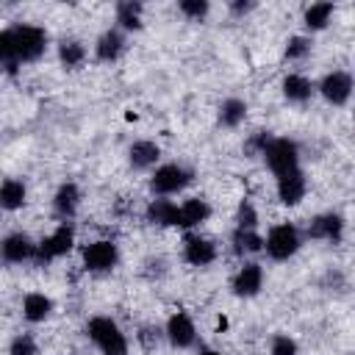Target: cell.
Returning <instances> with one entry per match:
<instances>
[{
  "mask_svg": "<svg viewBox=\"0 0 355 355\" xmlns=\"http://www.w3.org/2000/svg\"><path fill=\"white\" fill-rule=\"evenodd\" d=\"M86 336L100 349V355H128L130 352L122 327L111 316H92L86 322Z\"/></svg>",
  "mask_w": 355,
  "mask_h": 355,
  "instance_id": "cell-1",
  "label": "cell"
},
{
  "mask_svg": "<svg viewBox=\"0 0 355 355\" xmlns=\"http://www.w3.org/2000/svg\"><path fill=\"white\" fill-rule=\"evenodd\" d=\"M194 180V169L186 166V164H158L150 175V191L155 197H172V194H180L189 183Z\"/></svg>",
  "mask_w": 355,
  "mask_h": 355,
  "instance_id": "cell-2",
  "label": "cell"
},
{
  "mask_svg": "<svg viewBox=\"0 0 355 355\" xmlns=\"http://www.w3.org/2000/svg\"><path fill=\"white\" fill-rule=\"evenodd\" d=\"M300 247H302V233L291 222L272 225L269 233L263 236V252L272 261H288V258H294L300 252Z\"/></svg>",
  "mask_w": 355,
  "mask_h": 355,
  "instance_id": "cell-3",
  "label": "cell"
},
{
  "mask_svg": "<svg viewBox=\"0 0 355 355\" xmlns=\"http://www.w3.org/2000/svg\"><path fill=\"white\" fill-rule=\"evenodd\" d=\"M261 158L266 161V166L272 169V175H286L291 169H300V144L294 139L286 136H272L269 144L263 147Z\"/></svg>",
  "mask_w": 355,
  "mask_h": 355,
  "instance_id": "cell-4",
  "label": "cell"
},
{
  "mask_svg": "<svg viewBox=\"0 0 355 355\" xmlns=\"http://www.w3.org/2000/svg\"><path fill=\"white\" fill-rule=\"evenodd\" d=\"M75 244V225L72 222H58V227L53 233H47L42 241H36V263L47 266L55 258H64Z\"/></svg>",
  "mask_w": 355,
  "mask_h": 355,
  "instance_id": "cell-5",
  "label": "cell"
},
{
  "mask_svg": "<svg viewBox=\"0 0 355 355\" xmlns=\"http://www.w3.org/2000/svg\"><path fill=\"white\" fill-rule=\"evenodd\" d=\"M14 42H17V61L19 64L39 61L47 50V33L39 25H28V22L14 25Z\"/></svg>",
  "mask_w": 355,
  "mask_h": 355,
  "instance_id": "cell-6",
  "label": "cell"
},
{
  "mask_svg": "<svg viewBox=\"0 0 355 355\" xmlns=\"http://www.w3.org/2000/svg\"><path fill=\"white\" fill-rule=\"evenodd\" d=\"M80 261H83V269H86V272H94V275L111 272V269L119 263V247H116L111 239L89 241V244H83V250H80Z\"/></svg>",
  "mask_w": 355,
  "mask_h": 355,
  "instance_id": "cell-7",
  "label": "cell"
},
{
  "mask_svg": "<svg viewBox=\"0 0 355 355\" xmlns=\"http://www.w3.org/2000/svg\"><path fill=\"white\" fill-rule=\"evenodd\" d=\"M352 75L347 69H333L319 80V94L330 103V105H347L352 97Z\"/></svg>",
  "mask_w": 355,
  "mask_h": 355,
  "instance_id": "cell-8",
  "label": "cell"
},
{
  "mask_svg": "<svg viewBox=\"0 0 355 355\" xmlns=\"http://www.w3.org/2000/svg\"><path fill=\"white\" fill-rule=\"evenodd\" d=\"M164 338L169 341V347L175 349H189L194 341H197V327H194V319L186 313V311H175L166 324H164Z\"/></svg>",
  "mask_w": 355,
  "mask_h": 355,
  "instance_id": "cell-9",
  "label": "cell"
},
{
  "mask_svg": "<svg viewBox=\"0 0 355 355\" xmlns=\"http://www.w3.org/2000/svg\"><path fill=\"white\" fill-rule=\"evenodd\" d=\"M305 236L313 239V241H330V244H338L344 239V216L336 214V211H327V214H319L308 222L305 227Z\"/></svg>",
  "mask_w": 355,
  "mask_h": 355,
  "instance_id": "cell-10",
  "label": "cell"
},
{
  "mask_svg": "<svg viewBox=\"0 0 355 355\" xmlns=\"http://www.w3.org/2000/svg\"><path fill=\"white\" fill-rule=\"evenodd\" d=\"M230 288H233V294L241 297V300L255 297V294L263 288V266H261L258 261H244V263L236 269V275H233V280H230Z\"/></svg>",
  "mask_w": 355,
  "mask_h": 355,
  "instance_id": "cell-11",
  "label": "cell"
},
{
  "mask_svg": "<svg viewBox=\"0 0 355 355\" xmlns=\"http://www.w3.org/2000/svg\"><path fill=\"white\" fill-rule=\"evenodd\" d=\"M0 258L6 263H25V261H33L36 258V241L17 230V233H8L0 239Z\"/></svg>",
  "mask_w": 355,
  "mask_h": 355,
  "instance_id": "cell-12",
  "label": "cell"
},
{
  "mask_svg": "<svg viewBox=\"0 0 355 355\" xmlns=\"http://www.w3.org/2000/svg\"><path fill=\"white\" fill-rule=\"evenodd\" d=\"M275 191H277V200L283 205H300L305 191H308V180H305V172L302 169H291L286 175H277L275 178Z\"/></svg>",
  "mask_w": 355,
  "mask_h": 355,
  "instance_id": "cell-13",
  "label": "cell"
},
{
  "mask_svg": "<svg viewBox=\"0 0 355 355\" xmlns=\"http://www.w3.org/2000/svg\"><path fill=\"white\" fill-rule=\"evenodd\" d=\"M183 261L189 266L202 269V266L216 261V244L211 239L200 236V233H186V239H183Z\"/></svg>",
  "mask_w": 355,
  "mask_h": 355,
  "instance_id": "cell-14",
  "label": "cell"
},
{
  "mask_svg": "<svg viewBox=\"0 0 355 355\" xmlns=\"http://www.w3.org/2000/svg\"><path fill=\"white\" fill-rule=\"evenodd\" d=\"M158 161H161V147H158L153 139H136V141L128 147V164H130V169H136V172L155 169Z\"/></svg>",
  "mask_w": 355,
  "mask_h": 355,
  "instance_id": "cell-15",
  "label": "cell"
},
{
  "mask_svg": "<svg viewBox=\"0 0 355 355\" xmlns=\"http://www.w3.org/2000/svg\"><path fill=\"white\" fill-rule=\"evenodd\" d=\"M78 208H80V189H78V183L64 180L55 189V194H53V214L61 222H72V216L78 214Z\"/></svg>",
  "mask_w": 355,
  "mask_h": 355,
  "instance_id": "cell-16",
  "label": "cell"
},
{
  "mask_svg": "<svg viewBox=\"0 0 355 355\" xmlns=\"http://www.w3.org/2000/svg\"><path fill=\"white\" fill-rule=\"evenodd\" d=\"M125 44H128V39L119 28H105L94 42V58L103 64H114L125 53Z\"/></svg>",
  "mask_w": 355,
  "mask_h": 355,
  "instance_id": "cell-17",
  "label": "cell"
},
{
  "mask_svg": "<svg viewBox=\"0 0 355 355\" xmlns=\"http://www.w3.org/2000/svg\"><path fill=\"white\" fill-rule=\"evenodd\" d=\"M208 219H211V205L202 197H189L178 205V227L183 230H194Z\"/></svg>",
  "mask_w": 355,
  "mask_h": 355,
  "instance_id": "cell-18",
  "label": "cell"
},
{
  "mask_svg": "<svg viewBox=\"0 0 355 355\" xmlns=\"http://www.w3.org/2000/svg\"><path fill=\"white\" fill-rule=\"evenodd\" d=\"M144 219L158 227H178V202L169 197H153L144 208Z\"/></svg>",
  "mask_w": 355,
  "mask_h": 355,
  "instance_id": "cell-19",
  "label": "cell"
},
{
  "mask_svg": "<svg viewBox=\"0 0 355 355\" xmlns=\"http://www.w3.org/2000/svg\"><path fill=\"white\" fill-rule=\"evenodd\" d=\"M280 92H283V97H286L288 103H308L311 94L316 92V86H313L311 78H305V75H300V72H288V75L283 78V83H280Z\"/></svg>",
  "mask_w": 355,
  "mask_h": 355,
  "instance_id": "cell-20",
  "label": "cell"
},
{
  "mask_svg": "<svg viewBox=\"0 0 355 355\" xmlns=\"http://www.w3.org/2000/svg\"><path fill=\"white\" fill-rule=\"evenodd\" d=\"M50 313H53V300H50L44 291H28V294L22 297V316H25L28 322L39 324V322H44Z\"/></svg>",
  "mask_w": 355,
  "mask_h": 355,
  "instance_id": "cell-21",
  "label": "cell"
},
{
  "mask_svg": "<svg viewBox=\"0 0 355 355\" xmlns=\"http://www.w3.org/2000/svg\"><path fill=\"white\" fill-rule=\"evenodd\" d=\"M28 200V186L19 178H6L0 183V211H19Z\"/></svg>",
  "mask_w": 355,
  "mask_h": 355,
  "instance_id": "cell-22",
  "label": "cell"
},
{
  "mask_svg": "<svg viewBox=\"0 0 355 355\" xmlns=\"http://www.w3.org/2000/svg\"><path fill=\"white\" fill-rule=\"evenodd\" d=\"M333 11H336V6L327 3V0H322V3H311V6L302 11V25H305L311 33L324 31V28L330 25V19H333Z\"/></svg>",
  "mask_w": 355,
  "mask_h": 355,
  "instance_id": "cell-23",
  "label": "cell"
},
{
  "mask_svg": "<svg viewBox=\"0 0 355 355\" xmlns=\"http://www.w3.org/2000/svg\"><path fill=\"white\" fill-rule=\"evenodd\" d=\"M230 244H233V252H236L239 258L263 252V236H261L258 230H241V227H233Z\"/></svg>",
  "mask_w": 355,
  "mask_h": 355,
  "instance_id": "cell-24",
  "label": "cell"
},
{
  "mask_svg": "<svg viewBox=\"0 0 355 355\" xmlns=\"http://www.w3.org/2000/svg\"><path fill=\"white\" fill-rule=\"evenodd\" d=\"M141 11H144V6L136 3V0H122V3H116V25H114V28H119L122 33L139 31V28H141Z\"/></svg>",
  "mask_w": 355,
  "mask_h": 355,
  "instance_id": "cell-25",
  "label": "cell"
},
{
  "mask_svg": "<svg viewBox=\"0 0 355 355\" xmlns=\"http://www.w3.org/2000/svg\"><path fill=\"white\" fill-rule=\"evenodd\" d=\"M86 55H89V53H86L83 42H78V39H64V42L58 44V61H61L64 69H78V67H83Z\"/></svg>",
  "mask_w": 355,
  "mask_h": 355,
  "instance_id": "cell-26",
  "label": "cell"
},
{
  "mask_svg": "<svg viewBox=\"0 0 355 355\" xmlns=\"http://www.w3.org/2000/svg\"><path fill=\"white\" fill-rule=\"evenodd\" d=\"M247 119V103L239 97H227L219 105V125L222 128H239Z\"/></svg>",
  "mask_w": 355,
  "mask_h": 355,
  "instance_id": "cell-27",
  "label": "cell"
},
{
  "mask_svg": "<svg viewBox=\"0 0 355 355\" xmlns=\"http://www.w3.org/2000/svg\"><path fill=\"white\" fill-rule=\"evenodd\" d=\"M0 67L6 72H17V42H14V28H0Z\"/></svg>",
  "mask_w": 355,
  "mask_h": 355,
  "instance_id": "cell-28",
  "label": "cell"
},
{
  "mask_svg": "<svg viewBox=\"0 0 355 355\" xmlns=\"http://www.w3.org/2000/svg\"><path fill=\"white\" fill-rule=\"evenodd\" d=\"M311 47H313L311 36L297 33V36H288L283 55H286V61H302V58H308V55H311Z\"/></svg>",
  "mask_w": 355,
  "mask_h": 355,
  "instance_id": "cell-29",
  "label": "cell"
},
{
  "mask_svg": "<svg viewBox=\"0 0 355 355\" xmlns=\"http://www.w3.org/2000/svg\"><path fill=\"white\" fill-rule=\"evenodd\" d=\"M236 227L241 230H258V211L250 200H241L236 208Z\"/></svg>",
  "mask_w": 355,
  "mask_h": 355,
  "instance_id": "cell-30",
  "label": "cell"
},
{
  "mask_svg": "<svg viewBox=\"0 0 355 355\" xmlns=\"http://www.w3.org/2000/svg\"><path fill=\"white\" fill-rule=\"evenodd\" d=\"M8 355H39V347H36V338L31 333H19L11 338L8 344Z\"/></svg>",
  "mask_w": 355,
  "mask_h": 355,
  "instance_id": "cell-31",
  "label": "cell"
},
{
  "mask_svg": "<svg viewBox=\"0 0 355 355\" xmlns=\"http://www.w3.org/2000/svg\"><path fill=\"white\" fill-rule=\"evenodd\" d=\"M269 355H300V347H297V341L291 336L277 333L272 338V344H269Z\"/></svg>",
  "mask_w": 355,
  "mask_h": 355,
  "instance_id": "cell-32",
  "label": "cell"
},
{
  "mask_svg": "<svg viewBox=\"0 0 355 355\" xmlns=\"http://www.w3.org/2000/svg\"><path fill=\"white\" fill-rule=\"evenodd\" d=\"M178 11L183 17H189V19H202L211 11V6H208V0H180L178 3Z\"/></svg>",
  "mask_w": 355,
  "mask_h": 355,
  "instance_id": "cell-33",
  "label": "cell"
},
{
  "mask_svg": "<svg viewBox=\"0 0 355 355\" xmlns=\"http://www.w3.org/2000/svg\"><path fill=\"white\" fill-rule=\"evenodd\" d=\"M269 139H272V133H269V130H255V133L247 139L244 153H247V155H261V153H263V147L269 144Z\"/></svg>",
  "mask_w": 355,
  "mask_h": 355,
  "instance_id": "cell-34",
  "label": "cell"
},
{
  "mask_svg": "<svg viewBox=\"0 0 355 355\" xmlns=\"http://www.w3.org/2000/svg\"><path fill=\"white\" fill-rule=\"evenodd\" d=\"M161 336H164V330H161V327H141L139 341L144 344V349H155V347H158V341H161Z\"/></svg>",
  "mask_w": 355,
  "mask_h": 355,
  "instance_id": "cell-35",
  "label": "cell"
},
{
  "mask_svg": "<svg viewBox=\"0 0 355 355\" xmlns=\"http://www.w3.org/2000/svg\"><path fill=\"white\" fill-rule=\"evenodd\" d=\"M252 8H255V3H250V0H233V3H230V11H233L236 17H241V14L252 11Z\"/></svg>",
  "mask_w": 355,
  "mask_h": 355,
  "instance_id": "cell-36",
  "label": "cell"
},
{
  "mask_svg": "<svg viewBox=\"0 0 355 355\" xmlns=\"http://www.w3.org/2000/svg\"><path fill=\"white\" fill-rule=\"evenodd\" d=\"M200 355H222V352H219V349H214V347H202V349H200Z\"/></svg>",
  "mask_w": 355,
  "mask_h": 355,
  "instance_id": "cell-37",
  "label": "cell"
}]
</instances>
